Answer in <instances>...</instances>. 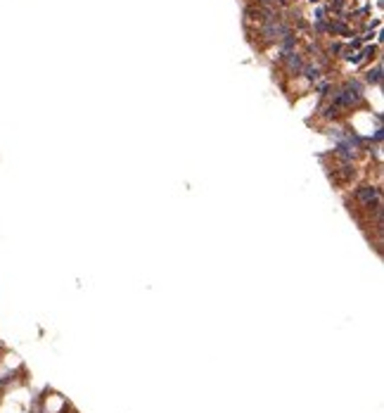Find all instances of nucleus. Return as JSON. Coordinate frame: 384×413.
Masks as SVG:
<instances>
[{"mask_svg": "<svg viewBox=\"0 0 384 413\" xmlns=\"http://www.w3.org/2000/svg\"><path fill=\"white\" fill-rule=\"evenodd\" d=\"M356 200L361 206L372 209V206H382V190L377 186H361L356 190Z\"/></svg>", "mask_w": 384, "mask_h": 413, "instance_id": "f257e3e1", "label": "nucleus"}]
</instances>
